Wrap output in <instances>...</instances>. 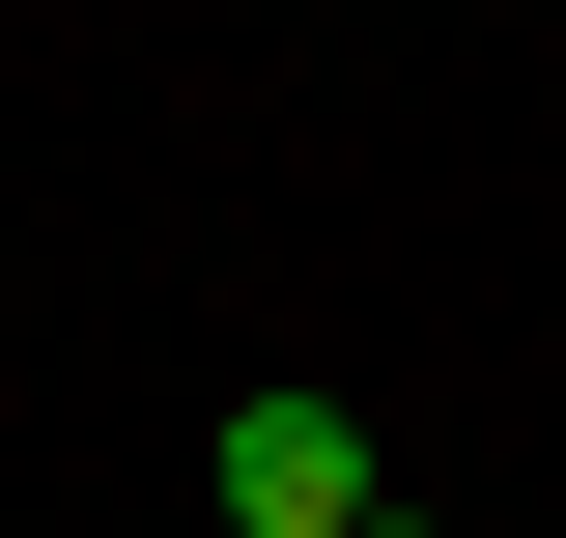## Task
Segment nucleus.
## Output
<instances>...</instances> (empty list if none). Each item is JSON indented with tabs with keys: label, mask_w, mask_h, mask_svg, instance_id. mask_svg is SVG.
Wrapping results in <instances>:
<instances>
[{
	"label": "nucleus",
	"mask_w": 566,
	"mask_h": 538,
	"mask_svg": "<svg viewBox=\"0 0 566 538\" xmlns=\"http://www.w3.org/2000/svg\"><path fill=\"white\" fill-rule=\"evenodd\" d=\"M227 538H368V425L283 369V397H227Z\"/></svg>",
	"instance_id": "nucleus-1"
},
{
	"label": "nucleus",
	"mask_w": 566,
	"mask_h": 538,
	"mask_svg": "<svg viewBox=\"0 0 566 538\" xmlns=\"http://www.w3.org/2000/svg\"><path fill=\"white\" fill-rule=\"evenodd\" d=\"M368 538H424V510H368Z\"/></svg>",
	"instance_id": "nucleus-2"
}]
</instances>
